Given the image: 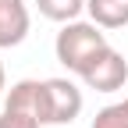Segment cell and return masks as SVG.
<instances>
[{"mask_svg":"<svg viewBox=\"0 0 128 128\" xmlns=\"http://www.w3.org/2000/svg\"><path fill=\"white\" fill-rule=\"evenodd\" d=\"M0 128H43L39 118V78L14 82L0 103Z\"/></svg>","mask_w":128,"mask_h":128,"instance_id":"obj_3","label":"cell"},{"mask_svg":"<svg viewBox=\"0 0 128 128\" xmlns=\"http://www.w3.org/2000/svg\"><path fill=\"white\" fill-rule=\"evenodd\" d=\"M124 107H128V96H124Z\"/></svg>","mask_w":128,"mask_h":128,"instance_id":"obj_10","label":"cell"},{"mask_svg":"<svg viewBox=\"0 0 128 128\" xmlns=\"http://www.w3.org/2000/svg\"><path fill=\"white\" fill-rule=\"evenodd\" d=\"M78 78L86 82V89L118 92V89H124V82H128V60H124V54H118L114 46L107 43L103 50L82 68V75H78Z\"/></svg>","mask_w":128,"mask_h":128,"instance_id":"obj_4","label":"cell"},{"mask_svg":"<svg viewBox=\"0 0 128 128\" xmlns=\"http://www.w3.org/2000/svg\"><path fill=\"white\" fill-rule=\"evenodd\" d=\"M86 14L100 28H124L128 25V0H86Z\"/></svg>","mask_w":128,"mask_h":128,"instance_id":"obj_6","label":"cell"},{"mask_svg":"<svg viewBox=\"0 0 128 128\" xmlns=\"http://www.w3.org/2000/svg\"><path fill=\"white\" fill-rule=\"evenodd\" d=\"M32 28V14L25 0H0V50L25 43Z\"/></svg>","mask_w":128,"mask_h":128,"instance_id":"obj_5","label":"cell"},{"mask_svg":"<svg viewBox=\"0 0 128 128\" xmlns=\"http://www.w3.org/2000/svg\"><path fill=\"white\" fill-rule=\"evenodd\" d=\"M103 46H107V36H103L100 25H96L92 18L89 22L75 18V22H64L60 25L57 39H54V54H57V60L71 75H82V68L103 50Z\"/></svg>","mask_w":128,"mask_h":128,"instance_id":"obj_1","label":"cell"},{"mask_svg":"<svg viewBox=\"0 0 128 128\" xmlns=\"http://www.w3.org/2000/svg\"><path fill=\"white\" fill-rule=\"evenodd\" d=\"M4 96H7V75H4V64H0V103H4Z\"/></svg>","mask_w":128,"mask_h":128,"instance_id":"obj_9","label":"cell"},{"mask_svg":"<svg viewBox=\"0 0 128 128\" xmlns=\"http://www.w3.org/2000/svg\"><path fill=\"white\" fill-rule=\"evenodd\" d=\"M92 128H128V107H124V100L121 103H107L103 110H96Z\"/></svg>","mask_w":128,"mask_h":128,"instance_id":"obj_8","label":"cell"},{"mask_svg":"<svg viewBox=\"0 0 128 128\" xmlns=\"http://www.w3.org/2000/svg\"><path fill=\"white\" fill-rule=\"evenodd\" d=\"M82 89L71 78H39V118L43 124H71L82 114Z\"/></svg>","mask_w":128,"mask_h":128,"instance_id":"obj_2","label":"cell"},{"mask_svg":"<svg viewBox=\"0 0 128 128\" xmlns=\"http://www.w3.org/2000/svg\"><path fill=\"white\" fill-rule=\"evenodd\" d=\"M36 7H39V14H43V18H50V22L64 25V22L82 18L86 0H36Z\"/></svg>","mask_w":128,"mask_h":128,"instance_id":"obj_7","label":"cell"}]
</instances>
